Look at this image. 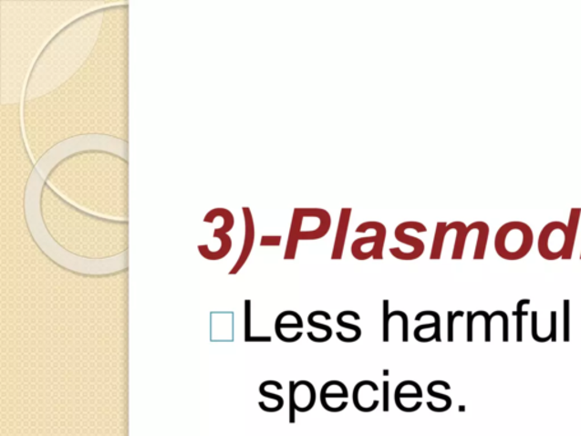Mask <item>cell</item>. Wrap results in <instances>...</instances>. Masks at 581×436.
Listing matches in <instances>:
<instances>
[{"mask_svg": "<svg viewBox=\"0 0 581 436\" xmlns=\"http://www.w3.org/2000/svg\"><path fill=\"white\" fill-rule=\"evenodd\" d=\"M467 341H473V322L477 318L472 312L467 313Z\"/></svg>", "mask_w": 581, "mask_h": 436, "instance_id": "cell-30", "label": "cell"}, {"mask_svg": "<svg viewBox=\"0 0 581 436\" xmlns=\"http://www.w3.org/2000/svg\"><path fill=\"white\" fill-rule=\"evenodd\" d=\"M551 340L556 341V312H551Z\"/></svg>", "mask_w": 581, "mask_h": 436, "instance_id": "cell-33", "label": "cell"}, {"mask_svg": "<svg viewBox=\"0 0 581 436\" xmlns=\"http://www.w3.org/2000/svg\"><path fill=\"white\" fill-rule=\"evenodd\" d=\"M374 230L373 236H364L353 241L351 245L352 256L358 261H367L374 258L375 261H382L385 240H387V227L382 223L370 221L362 223L356 229V234H366L367 231Z\"/></svg>", "mask_w": 581, "mask_h": 436, "instance_id": "cell-4", "label": "cell"}, {"mask_svg": "<svg viewBox=\"0 0 581 436\" xmlns=\"http://www.w3.org/2000/svg\"><path fill=\"white\" fill-rule=\"evenodd\" d=\"M304 327V321L299 314L293 310H285V312L278 315L275 322V333L283 332V329H293Z\"/></svg>", "mask_w": 581, "mask_h": 436, "instance_id": "cell-15", "label": "cell"}, {"mask_svg": "<svg viewBox=\"0 0 581 436\" xmlns=\"http://www.w3.org/2000/svg\"><path fill=\"white\" fill-rule=\"evenodd\" d=\"M534 234L531 226L524 222H509L496 232L494 247L501 258L518 261L526 257L533 248Z\"/></svg>", "mask_w": 581, "mask_h": 436, "instance_id": "cell-2", "label": "cell"}, {"mask_svg": "<svg viewBox=\"0 0 581 436\" xmlns=\"http://www.w3.org/2000/svg\"><path fill=\"white\" fill-rule=\"evenodd\" d=\"M422 389L420 384L415 381H403L399 383L395 389L394 402L399 406L406 400H411V399H422Z\"/></svg>", "mask_w": 581, "mask_h": 436, "instance_id": "cell-11", "label": "cell"}, {"mask_svg": "<svg viewBox=\"0 0 581 436\" xmlns=\"http://www.w3.org/2000/svg\"><path fill=\"white\" fill-rule=\"evenodd\" d=\"M316 399H317V394H316L313 383L305 381V379L296 382L295 401L296 411H310L315 406Z\"/></svg>", "mask_w": 581, "mask_h": 436, "instance_id": "cell-8", "label": "cell"}, {"mask_svg": "<svg viewBox=\"0 0 581 436\" xmlns=\"http://www.w3.org/2000/svg\"><path fill=\"white\" fill-rule=\"evenodd\" d=\"M469 227L478 231V238L475 254H473V259H475V261H482V259L485 258L488 235H490V226H488L485 222H473L471 225H469Z\"/></svg>", "mask_w": 581, "mask_h": 436, "instance_id": "cell-14", "label": "cell"}, {"mask_svg": "<svg viewBox=\"0 0 581 436\" xmlns=\"http://www.w3.org/2000/svg\"><path fill=\"white\" fill-rule=\"evenodd\" d=\"M454 230L457 231L452 253L453 261H460L463 257L464 247L468 238V226L463 222H453Z\"/></svg>", "mask_w": 581, "mask_h": 436, "instance_id": "cell-16", "label": "cell"}, {"mask_svg": "<svg viewBox=\"0 0 581 436\" xmlns=\"http://www.w3.org/2000/svg\"><path fill=\"white\" fill-rule=\"evenodd\" d=\"M348 391L346 384L341 381H328L320 389V402L324 410L331 412H339L346 410Z\"/></svg>", "mask_w": 581, "mask_h": 436, "instance_id": "cell-5", "label": "cell"}, {"mask_svg": "<svg viewBox=\"0 0 581 436\" xmlns=\"http://www.w3.org/2000/svg\"><path fill=\"white\" fill-rule=\"evenodd\" d=\"M245 341L246 342H271V337H251V301L245 300Z\"/></svg>", "mask_w": 581, "mask_h": 436, "instance_id": "cell-18", "label": "cell"}, {"mask_svg": "<svg viewBox=\"0 0 581 436\" xmlns=\"http://www.w3.org/2000/svg\"><path fill=\"white\" fill-rule=\"evenodd\" d=\"M281 244V235H264L260 245L262 247H280Z\"/></svg>", "mask_w": 581, "mask_h": 436, "instance_id": "cell-27", "label": "cell"}, {"mask_svg": "<svg viewBox=\"0 0 581 436\" xmlns=\"http://www.w3.org/2000/svg\"><path fill=\"white\" fill-rule=\"evenodd\" d=\"M564 308V340L568 342L570 340V301L568 299L565 300Z\"/></svg>", "mask_w": 581, "mask_h": 436, "instance_id": "cell-26", "label": "cell"}, {"mask_svg": "<svg viewBox=\"0 0 581 436\" xmlns=\"http://www.w3.org/2000/svg\"><path fill=\"white\" fill-rule=\"evenodd\" d=\"M464 317V313L462 312V310H458V312H449L448 313V341L449 342H453L454 341V322L455 319L459 318V317Z\"/></svg>", "mask_w": 581, "mask_h": 436, "instance_id": "cell-25", "label": "cell"}, {"mask_svg": "<svg viewBox=\"0 0 581 436\" xmlns=\"http://www.w3.org/2000/svg\"><path fill=\"white\" fill-rule=\"evenodd\" d=\"M531 304V300L529 299H523L520 300L518 305H517V310H515V312L514 313V315H517V341L518 342H522L523 341V317H524V315H527L526 312H524V305H529Z\"/></svg>", "mask_w": 581, "mask_h": 436, "instance_id": "cell-20", "label": "cell"}, {"mask_svg": "<svg viewBox=\"0 0 581 436\" xmlns=\"http://www.w3.org/2000/svg\"><path fill=\"white\" fill-rule=\"evenodd\" d=\"M580 259H581V254H580Z\"/></svg>", "mask_w": 581, "mask_h": 436, "instance_id": "cell-34", "label": "cell"}, {"mask_svg": "<svg viewBox=\"0 0 581 436\" xmlns=\"http://www.w3.org/2000/svg\"><path fill=\"white\" fill-rule=\"evenodd\" d=\"M422 317L434 318V322H431L429 324H422V326L416 327L415 332H413V336H415L416 340L420 342V338L422 337L421 332L425 331V329L431 328V329H434L435 341L441 342L440 314L433 312V310H424V312H420V314H417V317L415 319L417 322H420L421 321Z\"/></svg>", "mask_w": 581, "mask_h": 436, "instance_id": "cell-12", "label": "cell"}, {"mask_svg": "<svg viewBox=\"0 0 581 436\" xmlns=\"http://www.w3.org/2000/svg\"><path fill=\"white\" fill-rule=\"evenodd\" d=\"M308 324L311 327L316 329H319V331H323L325 337H327V340H331L333 336V329L331 327L327 326V324L319 323L317 321V317H316L315 313H310L308 317Z\"/></svg>", "mask_w": 581, "mask_h": 436, "instance_id": "cell-22", "label": "cell"}, {"mask_svg": "<svg viewBox=\"0 0 581 436\" xmlns=\"http://www.w3.org/2000/svg\"><path fill=\"white\" fill-rule=\"evenodd\" d=\"M244 221H245V238H244V245L243 249V253H241V256L239 258L238 263H236L233 270L231 271V275L238 273L241 268L244 265L246 259L249 258L251 250H253L254 244V224L253 220V214L248 207L244 208Z\"/></svg>", "mask_w": 581, "mask_h": 436, "instance_id": "cell-10", "label": "cell"}, {"mask_svg": "<svg viewBox=\"0 0 581 436\" xmlns=\"http://www.w3.org/2000/svg\"><path fill=\"white\" fill-rule=\"evenodd\" d=\"M331 225L332 217L323 208H296L287 239L285 261H293L296 258L300 241L323 239L327 235Z\"/></svg>", "mask_w": 581, "mask_h": 436, "instance_id": "cell-1", "label": "cell"}, {"mask_svg": "<svg viewBox=\"0 0 581 436\" xmlns=\"http://www.w3.org/2000/svg\"><path fill=\"white\" fill-rule=\"evenodd\" d=\"M389 301L388 299L383 300V342L389 341V322L392 319L399 318L398 310L389 313Z\"/></svg>", "mask_w": 581, "mask_h": 436, "instance_id": "cell-19", "label": "cell"}, {"mask_svg": "<svg viewBox=\"0 0 581 436\" xmlns=\"http://www.w3.org/2000/svg\"><path fill=\"white\" fill-rule=\"evenodd\" d=\"M532 336L534 341L541 342L537 334V312L532 313Z\"/></svg>", "mask_w": 581, "mask_h": 436, "instance_id": "cell-32", "label": "cell"}, {"mask_svg": "<svg viewBox=\"0 0 581 436\" xmlns=\"http://www.w3.org/2000/svg\"><path fill=\"white\" fill-rule=\"evenodd\" d=\"M379 391V385L373 381L366 379V381L358 383L352 392L353 405L362 412H371L378 410L380 400L373 396Z\"/></svg>", "mask_w": 581, "mask_h": 436, "instance_id": "cell-6", "label": "cell"}, {"mask_svg": "<svg viewBox=\"0 0 581 436\" xmlns=\"http://www.w3.org/2000/svg\"><path fill=\"white\" fill-rule=\"evenodd\" d=\"M427 392H429L431 397L437 399V400L443 401L449 408L452 407V399H451L448 394L436 391L434 382H431L429 384V387H427Z\"/></svg>", "mask_w": 581, "mask_h": 436, "instance_id": "cell-24", "label": "cell"}, {"mask_svg": "<svg viewBox=\"0 0 581 436\" xmlns=\"http://www.w3.org/2000/svg\"><path fill=\"white\" fill-rule=\"evenodd\" d=\"M352 208H342L339 214L338 225L337 230L336 241H334V248L332 253L333 261H339L343 258L344 247L348 235V225H350Z\"/></svg>", "mask_w": 581, "mask_h": 436, "instance_id": "cell-9", "label": "cell"}, {"mask_svg": "<svg viewBox=\"0 0 581 436\" xmlns=\"http://www.w3.org/2000/svg\"><path fill=\"white\" fill-rule=\"evenodd\" d=\"M295 387H296V382L295 381H290L289 384V389H290V393H289V397H290V423H295L296 421V401H295Z\"/></svg>", "mask_w": 581, "mask_h": 436, "instance_id": "cell-28", "label": "cell"}, {"mask_svg": "<svg viewBox=\"0 0 581 436\" xmlns=\"http://www.w3.org/2000/svg\"><path fill=\"white\" fill-rule=\"evenodd\" d=\"M389 382H383V401H384V411H389Z\"/></svg>", "mask_w": 581, "mask_h": 436, "instance_id": "cell-31", "label": "cell"}, {"mask_svg": "<svg viewBox=\"0 0 581 436\" xmlns=\"http://www.w3.org/2000/svg\"><path fill=\"white\" fill-rule=\"evenodd\" d=\"M451 230H454L453 222L448 223L439 222L436 225L435 236L433 241V247H431V261H439L441 257V253H443L444 241L445 236L448 234V232Z\"/></svg>", "mask_w": 581, "mask_h": 436, "instance_id": "cell-13", "label": "cell"}, {"mask_svg": "<svg viewBox=\"0 0 581 436\" xmlns=\"http://www.w3.org/2000/svg\"><path fill=\"white\" fill-rule=\"evenodd\" d=\"M337 322L339 327L350 329L353 337L356 338V342L359 340L362 336L361 328L356 326V324H351L346 321V313H344V310L337 315Z\"/></svg>", "mask_w": 581, "mask_h": 436, "instance_id": "cell-21", "label": "cell"}, {"mask_svg": "<svg viewBox=\"0 0 581 436\" xmlns=\"http://www.w3.org/2000/svg\"><path fill=\"white\" fill-rule=\"evenodd\" d=\"M408 230H415L417 234H425L427 227L425 224H422V223L409 221L399 224L394 231L395 239H397L399 244H407L409 247L413 248L416 259H418L425 253L426 247L424 241L416 238V236L407 234L406 232Z\"/></svg>", "mask_w": 581, "mask_h": 436, "instance_id": "cell-7", "label": "cell"}, {"mask_svg": "<svg viewBox=\"0 0 581 436\" xmlns=\"http://www.w3.org/2000/svg\"><path fill=\"white\" fill-rule=\"evenodd\" d=\"M580 215H581V208H573V210L570 211V217H569V223H568L569 240H570V247H569L570 259L571 257H573L576 238H577Z\"/></svg>", "mask_w": 581, "mask_h": 436, "instance_id": "cell-17", "label": "cell"}, {"mask_svg": "<svg viewBox=\"0 0 581 436\" xmlns=\"http://www.w3.org/2000/svg\"><path fill=\"white\" fill-rule=\"evenodd\" d=\"M497 313H499L500 317L502 319V323H503V328H502V333H503V337H502V340H503L504 342H508L509 341V317H508V315H506V313L503 312V310H497Z\"/></svg>", "mask_w": 581, "mask_h": 436, "instance_id": "cell-29", "label": "cell"}, {"mask_svg": "<svg viewBox=\"0 0 581 436\" xmlns=\"http://www.w3.org/2000/svg\"><path fill=\"white\" fill-rule=\"evenodd\" d=\"M569 229L565 223L555 221L543 227L538 238V253L546 261L564 258L569 261Z\"/></svg>", "mask_w": 581, "mask_h": 436, "instance_id": "cell-3", "label": "cell"}, {"mask_svg": "<svg viewBox=\"0 0 581 436\" xmlns=\"http://www.w3.org/2000/svg\"><path fill=\"white\" fill-rule=\"evenodd\" d=\"M259 389L260 394H262L264 398L271 399V400L275 401L277 403V406L280 407L282 410L283 406H285V400H283V397H281L280 394L272 392L271 389H269L266 382H264L262 385H260Z\"/></svg>", "mask_w": 581, "mask_h": 436, "instance_id": "cell-23", "label": "cell"}]
</instances>
